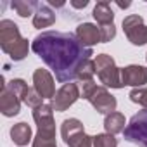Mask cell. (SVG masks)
I'll list each match as a JSON object with an SVG mask.
<instances>
[{
    "label": "cell",
    "mask_w": 147,
    "mask_h": 147,
    "mask_svg": "<svg viewBox=\"0 0 147 147\" xmlns=\"http://www.w3.org/2000/svg\"><path fill=\"white\" fill-rule=\"evenodd\" d=\"M31 50L54 71L59 83L78 80L80 67L92 59L94 50L85 47L76 35L66 31H42L31 42Z\"/></svg>",
    "instance_id": "1"
},
{
    "label": "cell",
    "mask_w": 147,
    "mask_h": 147,
    "mask_svg": "<svg viewBox=\"0 0 147 147\" xmlns=\"http://www.w3.org/2000/svg\"><path fill=\"white\" fill-rule=\"evenodd\" d=\"M0 47L14 62L26 59L30 52V42L21 36L19 26L11 19L0 21Z\"/></svg>",
    "instance_id": "2"
},
{
    "label": "cell",
    "mask_w": 147,
    "mask_h": 147,
    "mask_svg": "<svg viewBox=\"0 0 147 147\" xmlns=\"http://www.w3.org/2000/svg\"><path fill=\"white\" fill-rule=\"evenodd\" d=\"M80 90H82V99L88 100L97 113L107 116L116 111V106H118L116 97L111 95V92L106 87L97 85L95 82H83Z\"/></svg>",
    "instance_id": "3"
},
{
    "label": "cell",
    "mask_w": 147,
    "mask_h": 147,
    "mask_svg": "<svg viewBox=\"0 0 147 147\" xmlns=\"http://www.w3.org/2000/svg\"><path fill=\"white\" fill-rule=\"evenodd\" d=\"M95 73L102 87L111 88H123L121 83V69L116 66L114 59L109 54H97L95 55Z\"/></svg>",
    "instance_id": "4"
},
{
    "label": "cell",
    "mask_w": 147,
    "mask_h": 147,
    "mask_svg": "<svg viewBox=\"0 0 147 147\" xmlns=\"http://www.w3.org/2000/svg\"><path fill=\"white\" fill-rule=\"evenodd\" d=\"M61 135L67 147H94V137L85 133L83 123L76 118H69L62 121Z\"/></svg>",
    "instance_id": "5"
},
{
    "label": "cell",
    "mask_w": 147,
    "mask_h": 147,
    "mask_svg": "<svg viewBox=\"0 0 147 147\" xmlns=\"http://www.w3.org/2000/svg\"><path fill=\"white\" fill-rule=\"evenodd\" d=\"M123 135L125 140L137 144L140 147H147V109H142L131 116Z\"/></svg>",
    "instance_id": "6"
},
{
    "label": "cell",
    "mask_w": 147,
    "mask_h": 147,
    "mask_svg": "<svg viewBox=\"0 0 147 147\" xmlns=\"http://www.w3.org/2000/svg\"><path fill=\"white\" fill-rule=\"evenodd\" d=\"M123 31L130 43L133 45H145L147 43V24L144 23L142 16L130 14L123 19Z\"/></svg>",
    "instance_id": "7"
},
{
    "label": "cell",
    "mask_w": 147,
    "mask_h": 147,
    "mask_svg": "<svg viewBox=\"0 0 147 147\" xmlns=\"http://www.w3.org/2000/svg\"><path fill=\"white\" fill-rule=\"evenodd\" d=\"M78 99H82V90H80L78 83L73 82V83L62 85V87L55 92V95H54V99L50 100V104H52L54 111L62 113V111L69 109Z\"/></svg>",
    "instance_id": "8"
},
{
    "label": "cell",
    "mask_w": 147,
    "mask_h": 147,
    "mask_svg": "<svg viewBox=\"0 0 147 147\" xmlns=\"http://www.w3.org/2000/svg\"><path fill=\"white\" fill-rule=\"evenodd\" d=\"M21 111V99L7 87L4 76H2V83H0V113L7 118L18 116Z\"/></svg>",
    "instance_id": "9"
},
{
    "label": "cell",
    "mask_w": 147,
    "mask_h": 147,
    "mask_svg": "<svg viewBox=\"0 0 147 147\" xmlns=\"http://www.w3.org/2000/svg\"><path fill=\"white\" fill-rule=\"evenodd\" d=\"M33 88L43 97V99H54L55 95V83H54V76L50 75L49 69L38 67L33 73Z\"/></svg>",
    "instance_id": "10"
},
{
    "label": "cell",
    "mask_w": 147,
    "mask_h": 147,
    "mask_svg": "<svg viewBox=\"0 0 147 147\" xmlns=\"http://www.w3.org/2000/svg\"><path fill=\"white\" fill-rule=\"evenodd\" d=\"M121 83L123 87H133V88H142L147 83V67L138 66V64H130L126 67H121Z\"/></svg>",
    "instance_id": "11"
},
{
    "label": "cell",
    "mask_w": 147,
    "mask_h": 147,
    "mask_svg": "<svg viewBox=\"0 0 147 147\" xmlns=\"http://www.w3.org/2000/svg\"><path fill=\"white\" fill-rule=\"evenodd\" d=\"M33 119H35L38 130H43V131H54L55 130L54 107H52V104H45L43 102L36 109H33Z\"/></svg>",
    "instance_id": "12"
},
{
    "label": "cell",
    "mask_w": 147,
    "mask_h": 147,
    "mask_svg": "<svg viewBox=\"0 0 147 147\" xmlns=\"http://www.w3.org/2000/svg\"><path fill=\"white\" fill-rule=\"evenodd\" d=\"M76 36L78 40L85 45V47H90L95 45V43H102V38H100V28L92 24V23H82L78 24L76 28Z\"/></svg>",
    "instance_id": "13"
},
{
    "label": "cell",
    "mask_w": 147,
    "mask_h": 147,
    "mask_svg": "<svg viewBox=\"0 0 147 147\" xmlns=\"http://www.w3.org/2000/svg\"><path fill=\"white\" fill-rule=\"evenodd\" d=\"M55 23V12L50 9L49 4L45 2H38V7H36V12L33 16V26L42 30V28H49Z\"/></svg>",
    "instance_id": "14"
},
{
    "label": "cell",
    "mask_w": 147,
    "mask_h": 147,
    "mask_svg": "<svg viewBox=\"0 0 147 147\" xmlns=\"http://www.w3.org/2000/svg\"><path fill=\"white\" fill-rule=\"evenodd\" d=\"M92 16H94V19L99 23V26L114 24V12H113L109 2H97V5L94 7Z\"/></svg>",
    "instance_id": "15"
},
{
    "label": "cell",
    "mask_w": 147,
    "mask_h": 147,
    "mask_svg": "<svg viewBox=\"0 0 147 147\" xmlns=\"http://www.w3.org/2000/svg\"><path fill=\"white\" fill-rule=\"evenodd\" d=\"M104 128H106V133H111V135H116V133H123L125 128H126V119L121 113L114 111L111 114L106 116L104 119Z\"/></svg>",
    "instance_id": "16"
},
{
    "label": "cell",
    "mask_w": 147,
    "mask_h": 147,
    "mask_svg": "<svg viewBox=\"0 0 147 147\" xmlns=\"http://www.w3.org/2000/svg\"><path fill=\"white\" fill-rule=\"evenodd\" d=\"M33 133H31V126L28 125V123H24V121H21V123H16L12 128H11V138H12V142L14 144H18V145H26L28 142H31V137Z\"/></svg>",
    "instance_id": "17"
},
{
    "label": "cell",
    "mask_w": 147,
    "mask_h": 147,
    "mask_svg": "<svg viewBox=\"0 0 147 147\" xmlns=\"http://www.w3.org/2000/svg\"><path fill=\"white\" fill-rule=\"evenodd\" d=\"M11 7L18 12L19 18H28V16H35L38 2H33V0H14L11 2Z\"/></svg>",
    "instance_id": "18"
},
{
    "label": "cell",
    "mask_w": 147,
    "mask_h": 147,
    "mask_svg": "<svg viewBox=\"0 0 147 147\" xmlns=\"http://www.w3.org/2000/svg\"><path fill=\"white\" fill-rule=\"evenodd\" d=\"M33 147H57V144H55V130L54 131L38 130L35 138H33Z\"/></svg>",
    "instance_id": "19"
},
{
    "label": "cell",
    "mask_w": 147,
    "mask_h": 147,
    "mask_svg": "<svg viewBox=\"0 0 147 147\" xmlns=\"http://www.w3.org/2000/svg\"><path fill=\"white\" fill-rule=\"evenodd\" d=\"M97 75L95 73V61L94 59H88L78 71V80L83 83V82H94V76Z\"/></svg>",
    "instance_id": "20"
},
{
    "label": "cell",
    "mask_w": 147,
    "mask_h": 147,
    "mask_svg": "<svg viewBox=\"0 0 147 147\" xmlns=\"http://www.w3.org/2000/svg\"><path fill=\"white\" fill-rule=\"evenodd\" d=\"M7 87L23 100L24 99V95L28 94V90H30V87H28V83L24 82V80H21V78H14V80H11L9 83H7Z\"/></svg>",
    "instance_id": "21"
},
{
    "label": "cell",
    "mask_w": 147,
    "mask_h": 147,
    "mask_svg": "<svg viewBox=\"0 0 147 147\" xmlns=\"http://www.w3.org/2000/svg\"><path fill=\"white\" fill-rule=\"evenodd\" d=\"M94 147H118V140L111 133H97L94 137Z\"/></svg>",
    "instance_id": "22"
},
{
    "label": "cell",
    "mask_w": 147,
    "mask_h": 147,
    "mask_svg": "<svg viewBox=\"0 0 147 147\" xmlns=\"http://www.w3.org/2000/svg\"><path fill=\"white\" fill-rule=\"evenodd\" d=\"M23 102L28 106V107H31V109H36L38 106H42L43 104V97L35 90V88H31L30 87V90H28V94L24 95V99H23Z\"/></svg>",
    "instance_id": "23"
},
{
    "label": "cell",
    "mask_w": 147,
    "mask_h": 147,
    "mask_svg": "<svg viewBox=\"0 0 147 147\" xmlns=\"http://www.w3.org/2000/svg\"><path fill=\"white\" fill-rule=\"evenodd\" d=\"M130 100L142 106L144 109H147V87H142V88H133L130 92Z\"/></svg>",
    "instance_id": "24"
},
{
    "label": "cell",
    "mask_w": 147,
    "mask_h": 147,
    "mask_svg": "<svg viewBox=\"0 0 147 147\" xmlns=\"http://www.w3.org/2000/svg\"><path fill=\"white\" fill-rule=\"evenodd\" d=\"M99 28H100L102 43H107V42H111L116 36V26L114 24H104V26H99Z\"/></svg>",
    "instance_id": "25"
},
{
    "label": "cell",
    "mask_w": 147,
    "mask_h": 147,
    "mask_svg": "<svg viewBox=\"0 0 147 147\" xmlns=\"http://www.w3.org/2000/svg\"><path fill=\"white\" fill-rule=\"evenodd\" d=\"M71 5H73V7H76V9H83V7L88 5V0H83V2H76V0H73Z\"/></svg>",
    "instance_id": "26"
},
{
    "label": "cell",
    "mask_w": 147,
    "mask_h": 147,
    "mask_svg": "<svg viewBox=\"0 0 147 147\" xmlns=\"http://www.w3.org/2000/svg\"><path fill=\"white\" fill-rule=\"evenodd\" d=\"M47 4L52 5V7H62V5H64V2H55V0H49Z\"/></svg>",
    "instance_id": "27"
},
{
    "label": "cell",
    "mask_w": 147,
    "mask_h": 147,
    "mask_svg": "<svg viewBox=\"0 0 147 147\" xmlns=\"http://www.w3.org/2000/svg\"><path fill=\"white\" fill-rule=\"evenodd\" d=\"M116 4H118V7H121V9H126V7H130V5H131L130 2H125V4H123V2H116Z\"/></svg>",
    "instance_id": "28"
},
{
    "label": "cell",
    "mask_w": 147,
    "mask_h": 147,
    "mask_svg": "<svg viewBox=\"0 0 147 147\" xmlns=\"http://www.w3.org/2000/svg\"><path fill=\"white\" fill-rule=\"evenodd\" d=\"M145 59H147V55H145Z\"/></svg>",
    "instance_id": "29"
}]
</instances>
